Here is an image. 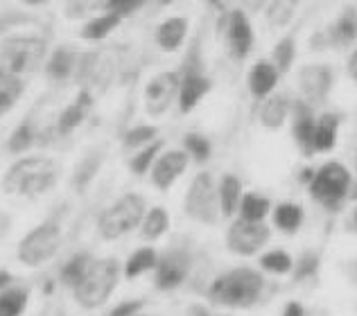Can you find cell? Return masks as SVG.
Instances as JSON below:
<instances>
[{"mask_svg": "<svg viewBox=\"0 0 357 316\" xmlns=\"http://www.w3.org/2000/svg\"><path fill=\"white\" fill-rule=\"evenodd\" d=\"M61 165L48 156H23L9 165L0 190L5 194H21V197L34 199L52 190L59 181Z\"/></svg>", "mask_w": 357, "mask_h": 316, "instance_id": "obj_1", "label": "cell"}, {"mask_svg": "<svg viewBox=\"0 0 357 316\" xmlns=\"http://www.w3.org/2000/svg\"><path fill=\"white\" fill-rule=\"evenodd\" d=\"M262 292H265V278L260 271L251 267H236L211 283L208 301L222 308L247 310L260 301Z\"/></svg>", "mask_w": 357, "mask_h": 316, "instance_id": "obj_2", "label": "cell"}, {"mask_svg": "<svg viewBox=\"0 0 357 316\" xmlns=\"http://www.w3.org/2000/svg\"><path fill=\"white\" fill-rule=\"evenodd\" d=\"M48 59V41L36 34L5 36L0 41V70L25 79Z\"/></svg>", "mask_w": 357, "mask_h": 316, "instance_id": "obj_3", "label": "cell"}, {"mask_svg": "<svg viewBox=\"0 0 357 316\" xmlns=\"http://www.w3.org/2000/svg\"><path fill=\"white\" fill-rule=\"evenodd\" d=\"M122 276V264L116 258H96L89 269V274L84 276V281L73 290V296L77 305L84 310H98L102 308L114 290L118 287V281Z\"/></svg>", "mask_w": 357, "mask_h": 316, "instance_id": "obj_4", "label": "cell"}, {"mask_svg": "<svg viewBox=\"0 0 357 316\" xmlns=\"http://www.w3.org/2000/svg\"><path fill=\"white\" fill-rule=\"evenodd\" d=\"M353 190V176L349 172V167L342 165L340 161H328L314 172L312 181L307 185V192L319 206L337 212L346 199L351 197Z\"/></svg>", "mask_w": 357, "mask_h": 316, "instance_id": "obj_5", "label": "cell"}, {"mask_svg": "<svg viewBox=\"0 0 357 316\" xmlns=\"http://www.w3.org/2000/svg\"><path fill=\"white\" fill-rule=\"evenodd\" d=\"M145 212H147V201L143 194H138V192L122 194L118 201H114L109 208L100 212L98 233L102 239L114 242L143 224Z\"/></svg>", "mask_w": 357, "mask_h": 316, "instance_id": "obj_6", "label": "cell"}, {"mask_svg": "<svg viewBox=\"0 0 357 316\" xmlns=\"http://www.w3.org/2000/svg\"><path fill=\"white\" fill-rule=\"evenodd\" d=\"M183 210L192 221H199L204 226H215L222 217L220 197H218V181L211 172H199L188 185Z\"/></svg>", "mask_w": 357, "mask_h": 316, "instance_id": "obj_7", "label": "cell"}, {"mask_svg": "<svg viewBox=\"0 0 357 316\" xmlns=\"http://www.w3.org/2000/svg\"><path fill=\"white\" fill-rule=\"evenodd\" d=\"M178 72H181V88H178V97H176L178 111H181V113H190V111H195V106L213 90V79L206 75V68H204L199 41L192 43V48L185 54V61H183V66L178 68Z\"/></svg>", "mask_w": 357, "mask_h": 316, "instance_id": "obj_8", "label": "cell"}, {"mask_svg": "<svg viewBox=\"0 0 357 316\" xmlns=\"http://www.w3.org/2000/svg\"><path fill=\"white\" fill-rule=\"evenodd\" d=\"M61 246V224L59 219H45L39 226H34L27 233L21 244H18V262L25 267H41L48 260L54 258V253Z\"/></svg>", "mask_w": 357, "mask_h": 316, "instance_id": "obj_9", "label": "cell"}, {"mask_svg": "<svg viewBox=\"0 0 357 316\" xmlns=\"http://www.w3.org/2000/svg\"><path fill=\"white\" fill-rule=\"evenodd\" d=\"M222 30H224L229 57L238 63L247 59L253 48V41H256L249 14L244 9H227L222 14Z\"/></svg>", "mask_w": 357, "mask_h": 316, "instance_id": "obj_10", "label": "cell"}, {"mask_svg": "<svg viewBox=\"0 0 357 316\" xmlns=\"http://www.w3.org/2000/svg\"><path fill=\"white\" fill-rule=\"evenodd\" d=\"M192 269V255L183 246L167 248L163 255H158L154 269V285L158 292H172L185 283Z\"/></svg>", "mask_w": 357, "mask_h": 316, "instance_id": "obj_11", "label": "cell"}, {"mask_svg": "<svg viewBox=\"0 0 357 316\" xmlns=\"http://www.w3.org/2000/svg\"><path fill=\"white\" fill-rule=\"evenodd\" d=\"M271 239V228L267 224H253V221L236 219L227 230V246L231 253L251 258L262 251Z\"/></svg>", "mask_w": 357, "mask_h": 316, "instance_id": "obj_12", "label": "cell"}, {"mask_svg": "<svg viewBox=\"0 0 357 316\" xmlns=\"http://www.w3.org/2000/svg\"><path fill=\"white\" fill-rule=\"evenodd\" d=\"M178 88H181V72L178 70H163L147 81L143 100L145 111L149 116H163L167 109L172 106V102L178 97Z\"/></svg>", "mask_w": 357, "mask_h": 316, "instance_id": "obj_13", "label": "cell"}, {"mask_svg": "<svg viewBox=\"0 0 357 316\" xmlns=\"http://www.w3.org/2000/svg\"><path fill=\"white\" fill-rule=\"evenodd\" d=\"M335 84V72L328 63H307L298 70V88H301V100H305L310 106L324 104L331 95Z\"/></svg>", "mask_w": 357, "mask_h": 316, "instance_id": "obj_14", "label": "cell"}, {"mask_svg": "<svg viewBox=\"0 0 357 316\" xmlns=\"http://www.w3.org/2000/svg\"><path fill=\"white\" fill-rule=\"evenodd\" d=\"M188 165H190V158L183 150H167L163 152L161 156L156 158L154 167L149 170V176H152V185L156 190L161 192H167L172 188V185L178 181V176H181Z\"/></svg>", "mask_w": 357, "mask_h": 316, "instance_id": "obj_15", "label": "cell"}, {"mask_svg": "<svg viewBox=\"0 0 357 316\" xmlns=\"http://www.w3.org/2000/svg\"><path fill=\"white\" fill-rule=\"evenodd\" d=\"M289 120H292V138L296 147L303 156H312V134L317 113L314 109L307 104L305 100H292V109H289Z\"/></svg>", "mask_w": 357, "mask_h": 316, "instance_id": "obj_16", "label": "cell"}, {"mask_svg": "<svg viewBox=\"0 0 357 316\" xmlns=\"http://www.w3.org/2000/svg\"><path fill=\"white\" fill-rule=\"evenodd\" d=\"M79 66V50L70 43H59L45 59V77L48 81H68L73 75H77Z\"/></svg>", "mask_w": 357, "mask_h": 316, "instance_id": "obj_17", "label": "cell"}, {"mask_svg": "<svg viewBox=\"0 0 357 316\" xmlns=\"http://www.w3.org/2000/svg\"><path fill=\"white\" fill-rule=\"evenodd\" d=\"M324 39L328 48H335V50L353 48L357 43V9L346 7L324 30Z\"/></svg>", "mask_w": 357, "mask_h": 316, "instance_id": "obj_18", "label": "cell"}, {"mask_svg": "<svg viewBox=\"0 0 357 316\" xmlns=\"http://www.w3.org/2000/svg\"><path fill=\"white\" fill-rule=\"evenodd\" d=\"M93 104H96V97H93V93L89 88H79V93L75 95V100L59 113L57 125H54V132H57L59 136L73 134L75 129H77L84 123V120L91 116Z\"/></svg>", "mask_w": 357, "mask_h": 316, "instance_id": "obj_19", "label": "cell"}, {"mask_svg": "<svg viewBox=\"0 0 357 316\" xmlns=\"http://www.w3.org/2000/svg\"><path fill=\"white\" fill-rule=\"evenodd\" d=\"M340 127H342V113L324 111V113L317 116L314 134H312V156L328 154L331 150H335L337 138H340Z\"/></svg>", "mask_w": 357, "mask_h": 316, "instance_id": "obj_20", "label": "cell"}, {"mask_svg": "<svg viewBox=\"0 0 357 316\" xmlns=\"http://www.w3.org/2000/svg\"><path fill=\"white\" fill-rule=\"evenodd\" d=\"M280 75L278 70L274 68V63L267 61V59H260L251 66L249 75H247V86L253 100L258 102H265L271 93L276 90V84H278Z\"/></svg>", "mask_w": 357, "mask_h": 316, "instance_id": "obj_21", "label": "cell"}, {"mask_svg": "<svg viewBox=\"0 0 357 316\" xmlns=\"http://www.w3.org/2000/svg\"><path fill=\"white\" fill-rule=\"evenodd\" d=\"M188 30H190V21L185 16H172V18H165V21L156 27L154 32V39L156 45L165 52H174L183 45Z\"/></svg>", "mask_w": 357, "mask_h": 316, "instance_id": "obj_22", "label": "cell"}, {"mask_svg": "<svg viewBox=\"0 0 357 316\" xmlns=\"http://www.w3.org/2000/svg\"><path fill=\"white\" fill-rule=\"evenodd\" d=\"M289 109H292V100L285 93H271L265 102H260V125L269 132H276L289 118Z\"/></svg>", "mask_w": 357, "mask_h": 316, "instance_id": "obj_23", "label": "cell"}, {"mask_svg": "<svg viewBox=\"0 0 357 316\" xmlns=\"http://www.w3.org/2000/svg\"><path fill=\"white\" fill-rule=\"evenodd\" d=\"M102 161H105V150H102V147H93L91 152H86V156L82 158V161L77 163V167H75V172H73L70 185H73L75 192L84 194L91 188V183L96 181V176L102 167Z\"/></svg>", "mask_w": 357, "mask_h": 316, "instance_id": "obj_24", "label": "cell"}, {"mask_svg": "<svg viewBox=\"0 0 357 316\" xmlns=\"http://www.w3.org/2000/svg\"><path fill=\"white\" fill-rule=\"evenodd\" d=\"M242 181L236 174H222L218 181V197H220V212L222 217L238 215L240 201H242Z\"/></svg>", "mask_w": 357, "mask_h": 316, "instance_id": "obj_25", "label": "cell"}, {"mask_svg": "<svg viewBox=\"0 0 357 316\" xmlns=\"http://www.w3.org/2000/svg\"><path fill=\"white\" fill-rule=\"evenodd\" d=\"M39 127H36V123L32 118H25L21 125H18L12 134H9L7 138V143H5V150L7 154H12V156H21L25 152H30L32 147L39 143Z\"/></svg>", "mask_w": 357, "mask_h": 316, "instance_id": "obj_26", "label": "cell"}, {"mask_svg": "<svg viewBox=\"0 0 357 316\" xmlns=\"http://www.w3.org/2000/svg\"><path fill=\"white\" fill-rule=\"evenodd\" d=\"M93 260H96V258H93L89 251H77V253H73L59 269V281L73 292L75 287L84 281V276L89 274Z\"/></svg>", "mask_w": 357, "mask_h": 316, "instance_id": "obj_27", "label": "cell"}, {"mask_svg": "<svg viewBox=\"0 0 357 316\" xmlns=\"http://www.w3.org/2000/svg\"><path fill=\"white\" fill-rule=\"evenodd\" d=\"M271 219H274V226L280 230V233H287V235H294L296 230L303 226L305 221V210L301 203H292V201H285V203H278L271 212Z\"/></svg>", "mask_w": 357, "mask_h": 316, "instance_id": "obj_28", "label": "cell"}, {"mask_svg": "<svg viewBox=\"0 0 357 316\" xmlns=\"http://www.w3.org/2000/svg\"><path fill=\"white\" fill-rule=\"evenodd\" d=\"M271 212V201L269 197L260 192H244L240 208H238V219L253 221V224H265V217Z\"/></svg>", "mask_w": 357, "mask_h": 316, "instance_id": "obj_29", "label": "cell"}, {"mask_svg": "<svg viewBox=\"0 0 357 316\" xmlns=\"http://www.w3.org/2000/svg\"><path fill=\"white\" fill-rule=\"evenodd\" d=\"M122 25V21L114 14H100V16H93L89 18L86 23L82 25L79 36L84 41H105L109 39V34H114L118 27Z\"/></svg>", "mask_w": 357, "mask_h": 316, "instance_id": "obj_30", "label": "cell"}, {"mask_svg": "<svg viewBox=\"0 0 357 316\" xmlns=\"http://www.w3.org/2000/svg\"><path fill=\"white\" fill-rule=\"evenodd\" d=\"M156 262H158V253L154 246H143V248H136L134 253L129 255L127 264L122 267V276L127 278V281H136L143 274L147 271H154L156 269Z\"/></svg>", "mask_w": 357, "mask_h": 316, "instance_id": "obj_31", "label": "cell"}, {"mask_svg": "<svg viewBox=\"0 0 357 316\" xmlns=\"http://www.w3.org/2000/svg\"><path fill=\"white\" fill-rule=\"evenodd\" d=\"M167 230H170V212L163 206L147 208L143 224H140V235L149 242H154L158 237H163Z\"/></svg>", "mask_w": 357, "mask_h": 316, "instance_id": "obj_32", "label": "cell"}, {"mask_svg": "<svg viewBox=\"0 0 357 316\" xmlns=\"http://www.w3.org/2000/svg\"><path fill=\"white\" fill-rule=\"evenodd\" d=\"M269 61L274 63L278 75H285V72L292 70L294 61H296V36H294V32L280 36V39L276 41V45H274V50H271V59Z\"/></svg>", "mask_w": 357, "mask_h": 316, "instance_id": "obj_33", "label": "cell"}, {"mask_svg": "<svg viewBox=\"0 0 357 316\" xmlns=\"http://www.w3.org/2000/svg\"><path fill=\"white\" fill-rule=\"evenodd\" d=\"M23 93H25V79L0 70V116L9 113L16 102L23 97Z\"/></svg>", "mask_w": 357, "mask_h": 316, "instance_id": "obj_34", "label": "cell"}, {"mask_svg": "<svg viewBox=\"0 0 357 316\" xmlns=\"http://www.w3.org/2000/svg\"><path fill=\"white\" fill-rule=\"evenodd\" d=\"M30 305V292L25 287H9L0 292V316H23Z\"/></svg>", "mask_w": 357, "mask_h": 316, "instance_id": "obj_35", "label": "cell"}, {"mask_svg": "<svg viewBox=\"0 0 357 316\" xmlns=\"http://www.w3.org/2000/svg\"><path fill=\"white\" fill-rule=\"evenodd\" d=\"M319 269H321V251L305 248L303 253L298 255L296 262H294V269H292V278H294L296 283L312 281V278H317Z\"/></svg>", "mask_w": 357, "mask_h": 316, "instance_id": "obj_36", "label": "cell"}, {"mask_svg": "<svg viewBox=\"0 0 357 316\" xmlns=\"http://www.w3.org/2000/svg\"><path fill=\"white\" fill-rule=\"evenodd\" d=\"M163 154V141L158 138V141L149 143L147 147H143V150H138L134 156H131L129 161V170L134 172L136 176H145L149 170L154 167L156 158Z\"/></svg>", "mask_w": 357, "mask_h": 316, "instance_id": "obj_37", "label": "cell"}, {"mask_svg": "<svg viewBox=\"0 0 357 316\" xmlns=\"http://www.w3.org/2000/svg\"><path fill=\"white\" fill-rule=\"evenodd\" d=\"M260 269H262V271H267V274L287 276V274H292L294 260H292V255L287 253V251L274 248V251H267V253L260 255Z\"/></svg>", "mask_w": 357, "mask_h": 316, "instance_id": "obj_38", "label": "cell"}, {"mask_svg": "<svg viewBox=\"0 0 357 316\" xmlns=\"http://www.w3.org/2000/svg\"><path fill=\"white\" fill-rule=\"evenodd\" d=\"M158 141V127L154 125H136L127 129L122 136V150H143L149 143Z\"/></svg>", "mask_w": 357, "mask_h": 316, "instance_id": "obj_39", "label": "cell"}, {"mask_svg": "<svg viewBox=\"0 0 357 316\" xmlns=\"http://www.w3.org/2000/svg\"><path fill=\"white\" fill-rule=\"evenodd\" d=\"M183 152L188 154V158H192L195 163H206L213 154V145L204 134L190 132L183 136Z\"/></svg>", "mask_w": 357, "mask_h": 316, "instance_id": "obj_40", "label": "cell"}, {"mask_svg": "<svg viewBox=\"0 0 357 316\" xmlns=\"http://www.w3.org/2000/svg\"><path fill=\"white\" fill-rule=\"evenodd\" d=\"M265 9H267V21L271 27H285L292 23L298 3H294V0H276V3L265 5Z\"/></svg>", "mask_w": 357, "mask_h": 316, "instance_id": "obj_41", "label": "cell"}, {"mask_svg": "<svg viewBox=\"0 0 357 316\" xmlns=\"http://www.w3.org/2000/svg\"><path fill=\"white\" fill-rule=\"evenodd\" d=\"M102 9L107 14L118 16L120 21H125V18L138 14L140 9H145V3L143 0H109V3H102Z\"/></svg>", "mask_w": 357, "mask_h": 316, "instance_id": "obj_42", "label": "cell"}, {"mask_svg": "<svg viewBox=\"0 0 357 316\" xmlns=\"http://www.w3.org/2000/svg\"><path fill=\"white\" fill-rule=\"evenodd\" d=\"M143 308H145V301L143 299H134V301L118 303L107 316H136V314L143 312Z\"/></svg>", "mask_w": 357, "mask_h": 316, "instance_id": "obj_43", "label": "cell"}, {"mask_svg": "<svg viewBox=\"0 0 357 316\" xmlns=\"http://www.w3.org/2000/svg\"><path fill=\"white\" fill-rule=\"evenodd\" d=\"M102 7V3H66V16L68 18H82V16H89L91 9Z\"/></svg>", "mask_w": 357, "mask_h": 316, "instance_id": "obj_44", "label": "cell"}, {"mask_svg": "<svg viewBox=\"0 0 357 316\" xmlns=\"http://www.w3.org/2000/svg\"><path fill=\"white\" fill-rule=\"evenodd\" d=\"M12 224H14L12 215H9L7 210H0V239H5L9 235V230H12Z\"/></svg>", "mask_w": 357, "mask_h": 316, "instance_id": "obj_45", "label": "cell"}, {"mask_svg": "<svg viewBox=\"0 0 357 316\" xmlns=\"http://www.w3.org/2000/svg\"><path fill=\"white\" fill-rule=\"evenodd\" d=\"M280 316H305L303 303H298V301H289V303H285L283 314H280Z\"/></svg>", "mask_w": 357, "mask_h": 316, "instance_id": "obj_46", "label": "cell"}, {"mask_svg": "<svg viewBox=\"0 0 357 316\" xmlns=\"http://www.w3.org/2000/svg\"><path fill=\"white\" fill-rule=\"evenodd\" d=\"M346 72H349V77L357 84V48H353L349 61H346Z\"/></svg>", "mask_w": 357, "mask_h": 316, "instance_id": "obj_47", "label": "cell"}, {"mask_svg": "<svg viewBox=\"0 0 357 316\" xmlns=\"http://www.w3.org/2000/svg\"><path fill=\"white\" fill-rule=\"evenodd\" d=\"M185 316H215L206 305H199V303H192L190 308L185 310Z\"/></svg>", "mask_w": 357, "mask_h": 316, "instance_id": "obj_48", "label": "cell"}, {"mask_svg": "<svg viewBox=\"0 0 357 316\" xmlns=\"http://www.w3.org/2000/svg\"><path fill=\"white\" fill-rule=\"evenodd\" d=\"M9 287H14V274L7 271V269H0V292L9 290Z\"/></svg>", "mask_w": 357, "mask_h": 316, "instance_id": "obj_49", "label": "cell"}, {"mask_svg": "<svg viewBox=\"0 0 357 316\" xmlns=\"http://www.w3.org/2000/svg\"><path fill=\"white\" fill-rule=\"evenodd\" d=\"M314 172H317L314 167H305V170L301 172V179H298V181H301V183H305V185H310V181H312V176H314Z\"/></svg>", "mask_w": 357, "mask_h": 316, "instance_id": "obj_50", "label": "cell"}, {"mask_svg": "<svg viewBox=\"0 0 357 316\" xmlns=\"http://www.w3.org/2000/svg\"><path fill=\"white\" fill-rule=\"evenodd\" d=\"M353 221H355V228H357V208H355V212H353Z\"/></svg>", "mask_w": 357, "mask_h": 316, "instance_id": "obj_51", "label": "cell"}, {"mask_svg": "<svg viewBox=\"0 0 357 316\" xmlns=\"http://www.w3.org/2000/svg\"><path fill=\"white\" fill-rule=\"evenodd\" d=\"M136 316H149V314H145V312H140V314H136Z\"/></svg>", "mask_w": 357, "mask_h": 316, "instance_id": "obj_52", "label": "cell"}, {"mask_svg": "<svg viewBox=\"0 0 357 316\" xmlns=\"http://www.w3.org/2000/svg\"><path fill=\"white\" fill-rule=\"evenodd\" d=\"M355 9H357V5H355Z\"/></svg>", "mask_w": 357, "mask_h": 316, "instance_id": "obj_53", "label": "cell"}]
</instances>
